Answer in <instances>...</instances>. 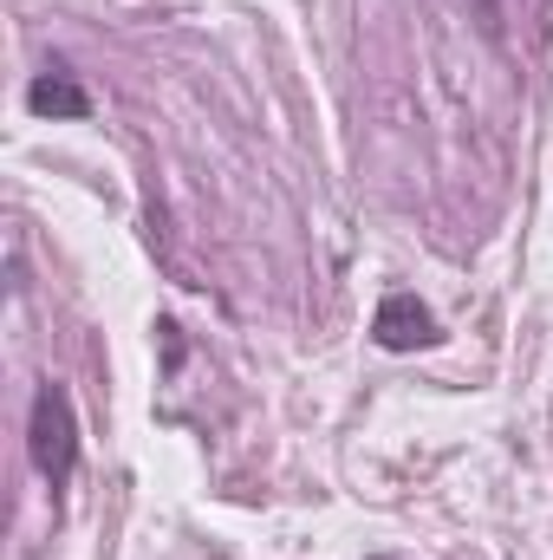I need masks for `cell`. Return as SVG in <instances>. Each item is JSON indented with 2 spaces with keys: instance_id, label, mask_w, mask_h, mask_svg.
I'll list each match as a JSON object with an SVG mask.
<instances>
[{
  "instance_id": "3",
  "label": "cell",
  "mask_w": 553,
  "mask_h": 560,
  "mask_svg": "<svg viewBox=\"0 0 553 560\" xmlns=\"http://www.w3.org/2000/svg\"><path fill=\"white\" fill-rule=\"evenodd\" d=\"M26 105H33L39 118H92V98H85V85H79L66 66H46V72L26 85Z\"/></svg>"
},
{
  "instance_id": "1",
  "label": "cell",
  "mask_w": 553,
  "mask_h": 560,
  "mask_svg": "<svg viewBox=\"0 0 553 560\" xmlns=\"http://www.w3.org/2000/svg\"><path fill=\"white\" fill-rule=\"evenodd\" d=\"M26 450H33V469H39L52 489L72 482V469H79V418H72L66 385H52V378L33 392V411H26Z\"/></svg>"
},
{
  "instance_id": "2",
  "label": "cell",
  "mask_w": 553,
  "mask_h": 560,
  "mask_svg": "<svg viewBox=\"0 0 553 560\" xmlns=\"http://www.w3.org/2000/svg\"><path fill=\"white\" fill-rule=\"evenodd\" d=\"M372 339H378L385 352H423V346L443 339V326H436V313L416 300L411 287H391V293L378 300V313H372Z\"/></svg>"
}]
</instances>
